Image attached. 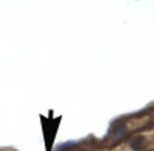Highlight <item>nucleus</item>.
<instances>
[{
	"label": "nucleus",
	"mask_w": 154,
	"mask_h": 151,
	"mask_svg": "<svg viewBox=\"0 0 154 151\" xmlns=\"http://www.w3.org/2000/svg\"><path fill=\"white\" fill-rule=\"evenodd\" d=\"M124 131H125V127H124V125H122V124H121V125L117 126V127H115V129H114V132H113V137H115V138L121 137L123 135Z\"/></svg>",
	"instance_id": "2"
},
{
	"label": "nucleus",
	"mask_w": 154,
	"mask_h": 151,
	"mask_svg": "<svg viewBox=\"0 0 154 151\" xmlns=\"http://www.w3.org/2000/svg\"><path fill=\"white\" fill-rule=\"evenodd\" d=\"M144 142H145V138L142 136H138L135 137L131 142V147L134 150V151H140L141 150V148L144 146Z\"/></svg>",
	"instance_id": "1"
}]
</instances>
